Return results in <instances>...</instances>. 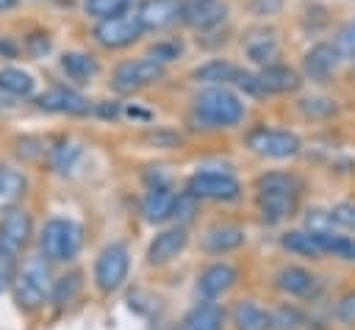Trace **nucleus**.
Segmentation results:
<instances>
[{
	"instance_id": "nucleus-20",
	"label": "nucleus",
	"mask_w": 355,
	"mask_h": 330,
	"mask_svg": "<svg viewBox=\"0 0 355 330\" xmlns=\"http://www.w3.org/2000/svg\"><path fill=\"white\" fill-rule=\"evenodd\" d=\"M244 53L252 64L258 67H266V64H275L280 58V42L275 36V31H266V28H252L247 36H244Z\"/></svg>"
},
{
	"instance_id": "nucleus-17",
	"label": "nucleus",
	"mask_w": 355,
	"mask_h": 330,
	"mask_svg": "<svg viewBox=\"0 0 355 330\" xmlns=\"http://www.w3.org/2000/svg\"><path fill=\"white\" fill-rule=\"evenodd\" d=\"M244 241H247L244 227H241V225H233V222L211 225V227L202 233V250H205L208 255H225V252H233V250H239Z\"/></svg>"
},
{
	"instance_id": "nucleus-19",
	"label": "nucleus",
	"mask_w": 355,
	"mask_h": 330,
	"mask_svg": "<svg viewBox=\"0 0 355 330\" xmlns=\"http://www.w3.org/2000/svg\"><path fill=\"white\" fill-rule=\"evenodd\" d=\"M36 105L42 111H58V114H89L92 105L83 94H78L75 89L67 86H53L47 89L42 97H36Z\"/></svg>"
},
{
	"instance_id": "nucleus-13",
	"label": "nucleus",
	"mask_w": 355,
	"mask_h": 330,
	"mask_svg": "<svg viewBox=\"0 0 355 330\" xmlns=\"http://www.w3.org/2000/svg\"><path fill=\"white\" fill-rule=\"evenodd\" d=\"M236 283H239V269L227 261H216L197 275V294L202 299H216V297L227 294Z\"/></svg>"
},
{
	"instance_id": "nucleus-26",
	"label": "nucleus",
	"mask_w": 355,
	"mask_h": 330,
	"mask_svg": "<svg viewBox=\"0 0 355 330\" xmlns=\"http://www.w3.org/2000/svg\"><path fill=\"white\" fill-rule=\"evenodd\" d=\"M28 189V177L8 164H0V208H11Z\"/></svg>"
},
{
	"instance_id": "nucleus-34",
	"label": "nucleus",
	"mask_w": 355,
	"mask_h": 330,
	"mask_svg": "<svg viewBox=\"0 0 355 330\" xmlns=\"http://www.w3.org/2000/svg\"><path fill=\"white\" fill-rule=\"evenodd\" d=\"M333 44H336V50H338L341 61L355 64V19H352V22H347V25H341V28L336 31Z\"/></svg>"
},
{
	"instance_id": "nucleus-31",
	"label": "nucleus",
	"mask_w": 355,
	"mask_h": 330,
	"mask_svg": "<svg viewBox=\"0 0 355 330\" xmlns=\"http://www.w3.org/2000/svg\"><path fill=\"white\" fill-rule=\"evenodd\" d=\"M136 0H83V14L92 19H108L114 14H122Z\"/></svg>"
},
{
	"instance_id": "nucleus-14",
	"label": "nucleus",
	"mask_w": 355,
	"mask_h": 330,
	"mask_svg": "<svg viewBox=\"0 0 355 330\" xmlns=\"http://www.w3.org/2000/svg\"><path fill=\"white\" fill-rule=\"evenodd\" d=\"M175 202H178V191L169 189V183H158V186H150L139 202V211L144 216V222L150 225H161L166 219H172V211H175Z\"/></svg>"
},
{
	"instance_id": "nucleus-38",
	"label": "nucleus",
	"mask_w": 355,
	"mask_h": 330,
	"mask_svg": "<svg viewBox=\"0 0 355 330\" xmlns=\"http://www.w3.org/2000/svg\"><path fill=\"white\" fill-rule=\"evenodd\" d=\"M330 222L341 225V227H355V202H338L330 208Z\"/></svg>"
},
{
	"instance_id": "nucleus-33",
	"label": "nucleus",
	"mask_w": 355,
	"mask_h": 330,
	"mask_svg": "<svg viewBox=\"0 0 355 330\" xmlns=\"http://www.w3.org/2000/svg\"><path fill=\"white\" fill-rule=\"evenodd\" d=\"M78 155H80V144H75V141H61L58 147L50 150V164H53L55 172L64 175L67 169H72V164L78 161Z\"/></svg>"
},
{
	"instance_id": "nucleus-37",
	"label": "nucleus",
	"mask_w": 355,
	"mask_h": 330,
	"mask_svg": "<svg viewBox=\"0 0 355 330\" xmlns=\"http://www.w3.org/2000/svg\"><path fill=\"white\" fill-rule=\"evenodd\" d=\"M14 275H17V258H14V252L0 250V294L6 288H11Z\"/></svg>"
},
{
	"instance_id": "nucleus-12",
	"label": "nucleus",
	"mask_w": 355,
	"mask_h": 330,
	"mask_svg": "<svg viewBox=\"0 0 355 330\" xmlns=\"http://www.w3.org/2000/svg\"><path fill=\"white\" fill-rule=\"evenodd\" d=\"M341 64V55L333 42H319L302 55V78L313 83H327Z\"/></svg>"
},
{
	"instance_id": "nucleus-15",
	"label": "nucleus",
	"mask_w": 355,
	"mask_h": 330,
	"mask_svg": "<svg viewBox=\"0 0 355 330\" xmlns=\"http://www.w3.org/2000/svg\"><path fill=\"white\" fill-rule=\"evenodd\" d=\"M186 241H189V233H186L183 225H175V227L161 230V233L150 241V247H147V263H150V266H164V263H169L172 258H178V255L183 252Z\"/></svg>"
},
{
	"instance_id": "nucleus-6",
	"label": "nucleus",
	"mask_w": 355,
	"mask_h": 330,
	"mask_svg": "<svg viewBox=\"0 0 355 330\" xmlns=\"http://www.w3.org/2000/svg\"><path fill=\"white\" fill-rule=\"evenodd\" d=\"M144 33V25H141V17H139V6H130L128 11L122 14H114L108 19H97L92 36L100 47L105 50H122V47H130L133 42H139Z\"/></svg>"
},
{
	"instance_id": "nucleus-30",
	"label": "nucleus",
	"mask_w": 355,
	"mask_h": 330,
	"mask_svg": "<svg viewBox=\"0 0 355 330\" xmlns=\"http://www.w3.org/2000/svg\"><path fill=\"white\" fill-rule=\"evenodd\" d=\"M33 86H36V80L25 69H17V67L0 69V92L14 94V97H28V94H33Z\"/></svg>"
},
{
	"instance_id": "nucleus-1",
	"label": "nucleus",
	"mask_w": 355,
	"mask_h": 330,
	"mask_svg": "<svg viewBox=\"0 0 355 330\" xmlns=\"http://www.w3.org/2000/svg\"><path fill=\"white\" fill-rule=\"evenodd\" d=\"M247 108L241 97L227 86H205L191 97L189 119L200 130H227L244 119Z\"/></svg>"
},
{
	"instance_id": "nucleus-41",
	"label": "nucleus",
	"mask_w": 355,
	"mask_h": 330,
	"mask_svg": "<svg viewBox=\"0 0 355 330\" xmlns=\"http://www.w3.org/2000/svg\"><path fill=\"white\" fill-rule=\"evenodd\" d=\"M0 250H3V247H0Z\"/></svg>"
},
{
	"instance_id": "nucleus-35",
	"label": "nucleus",
	"mask_w": 355,
	"mask_h": 330,
	"mask_svg": "<svg viewBox=\"0 0 355 330\" xmlns=\"http://www.w3.org/2000/svg\"><path fill=\"white\" fill-rule=\"evenodd\" d=\"M336 322L341 327H355V288L352 291H344L338 299H336V311H333Z\"/></svg>"
},
{
	"instance_id": "nucleus-9",
	"label": "nucleus",
	"mask_w": 355,
	"mask_h": 330,
	"mask_svg": "<svg viewBox=\"0 0 355 330\" xmlns=\"http://www.w3.org/2000/svg\"><path fill=\"white\" fill-rule=\"evenodd\" d=\"M247 147L261 155V158H272V161H283V158H294L302 150V141L297 133L283 130V128H252L244 136Z\"/></svg>"
},
{
	"instance_id": "nucleus-18",
	"label": "nucleus",
	"mask_w": 355,
	"mask_h": 330,
	"mask_svg": "<svg viewBox=\"0 0 355 330\" xmlns=\"http://www.w3.org/2000/svg\"><path fill=\"white\" fill-rule=\"evenodd\" d=\"M139 17L144 31H166L180 22V0H141Z\"/></svg>"
},
{
	"instance_id": "nucleus-4",
	"label": "nucleus",
	"mask_w": 355,
	"mask_h": 330,
	"mask_svg": "<svg viewBox=\"0 0 355 330\" xmlns=\"http://www.w3.org/2000/svg\"><path fill=\"white\" fill-rule=\"evenodd\" d=\"M39 252L50 263H72L83 250V227L69 216H53L39 227Z\"/></svg>"
},
{
	"instance_id": "nucleus-5",
	"label": "nucleus",
	"mask_w": 355,
	"mask_h": 330,
	"mask_svg": "<svg viewBox=\"0 0 355 330\" xmlns=\"http://www.w3.org/2000/svg\"><path fill=\"white\" fill-rule=\"evenodd\" d=\"M128 272H130V250H128V244L111 241L94 258V266H92L94 288L100 294H114L128 280Z\"/></svg>"
},
{
	"instance_id": "nucleus-21",
	"label": "nucleus",
	"mask_w": 355,
	"mask_h": 330,
	"mask_svg": "<svg viewBox=\"0 0 355 330\" xmlns=\"http://www.w3.org/2000/svg\"><path fill=\"white\" fill-rule=\"evenodd\" d=\"M258 80H261L263 94H286V92H297L302 86V75L286 64H277V61L261 67Z\"/></svg>"
},
{
	"instance_id": "nucleus-23",
	"label": "nucleus",
	"mask_w": 355,
	"mask_h": 330,
	"mask_svg": "<svg viewBox=\"0 0 355 330\" xmlns=\"http://www.w3.org/2000/svg\"><path fill=\"white\" fill-rule=\"evenodd\" d=\"M58 64H61V72H64L72 83H89V80L100 72L97 58H94V55H89V53H80V50L64 53Z\"/></svg>"
},
{
	"instance_id": "nucleus-25",
	"label": "nucleus",
	"mask_w": 355,
	"mask_h": 330,
	"mask_svg": "<svg viewBox=\"0 0 355 330\" xmlns=\"http://www.w3.org/2000/svg\"><path fill=\"white\" fill-rule=\"evenodd\" d=\"M280 247L294 255H302V258H324L316 230H288L280 236Z\"/></svg>"
},
{
	"instance_id": "nucleus-32",
	"label": "nucleus",
	"mask_w": 355,
	"mask_h": 330,
	"mask_svg": "<svg viewBox=\"0 0 355 330\" xmlns=\"http://www.w3.org/2000/svg\"><path fill=\"white\" fill-rule=\"evenodd\" d=\"M297 108L308 119H327V116H333L338 111L336 100H330V97H302L297 103Z\"/></svg>"
},
{
	"instance_id": "nucleus-40",
	"label": "nucleus",
	"mask_w": 355,
	"mask_h": 330,
	"mask_svg": "<svg viewBox=\"0 0 355 330\" xmlns=\"http://www.w3.org/2000/svg\"><path fill=\"white\" fill-rule=\"evenodd\" d=\"M17 6V0H0V11H6V8H14Z\"/></svg>"
},
{
	"instance_id": "nucleus-11",
	"label": "nucleus",
	"mask_w": 355,
	"mask_h": 330,
	"mask_svg": "<svg viewBox=\"0 0 355 330\" xmlns=\"http://www.w3.org/2000/svg\"><path fill=\"white\" fill-rule=\"evenodd\" d=\"M31 236H33L31 214L25 208H17V205L6 208L3 216H0V247L17 255L19 250H25Z\"/></svg>"
},
{
	"instance_id": "nucleus-29",
	"label": "nucleus",
	"mask_w": 355,
	"mask_h": 330,
	"mask_svg": "<svg viewBox=\"0 0 355 330\" xmlns=\"http://www.w3.org/2000/svg\"><path fill=\"white\" fill-rule=\"evenodd\" d=\"M80 286H83V275L80 272H67L61 275L58 280H53V291H50V302L55 308H67L75 302V297L80 294Z\"/></svg>"
},
{
	"instance_id": "nucleus-10",
	"label": "nucleus",
	"mask_w": 355,
	"mask_h": 330,
	"mask_svg": "<svg viewBox=\"0 0 355 330\" xmlns=\"http://www.w3.org/2000/svg\"><path fill=\"white\" fill-rule=\"evenodd\" d=\"M227 0H180V22L205 33L227 19Z\"/></svg>"
},
{
	"instance_id": "nucleus-7",
	"label": "nucleus",
	"mask_w": 355,
	"mask_h": 330,
	"mask_svg": "<svg viewBox=\"0 0 355 330\" xmlns=\"http://www.w3.org/2000/svg\"><path fill=\"white\" fill-rule=\"evenodd\" d=\"M166 67L158 64L155 58H150L147 53L139 55V58H128L122 64L114 67L111 72V89L119 92V94H133L139 89H147L153 83H158L164 78Z\"/></svg>"
},
{
	"instance_id": "nucleus-8",
	"label": "nucleus",
	"mask_w": 355,
	"mask_h": 330,
	"mask_svg": "<svg viewBox=\"0 0 355 330\" xmlns=\"http://www.w3.org/2000/svg\"><path fill=\"white\" fill-rule=\"evenodd\" d=\"M186 194L194 200H211V202H233L241 197V183L230 172L219 169H197L186 180Z\"/></svg>"
},
{
	"instance_id": "nucleus-3",
	"label": "nucleus",
	"mask_w": 355,
	"mask_h": 330,
	"mask_svg": "<svg viewBox=\"0 0 355 330\" xmlns=\"http://www.w3.org/2000/svg\"><path fill=\"white\" fill-rule=\"evenodd\" d=\"M11 288H14V299H17V305L22 311L33 313V311L44 308V302H50V291H53L50 261L42 252L25 258L17 266V275H14Z\"/></svg>"
},
{
	"instance_id": "nucleus-22",
	"label": "nucleus",
	"mask_w": 355,
	"mask_h": 330,
	"mask_svg": "<svg viewBox=\"0 0 355 330\" xmlns=\"http://www.w3.org/2000/svg\"><path fill=\"white\" fill-rule=\"evenodd\" d=\"M180 327L183 330H225V313L214 299H202L183 316Z\"/></svg>"
},
{
	"instance_id": "nucleus-39",
	"label": "nucleus",
	"mask_w": 355,
	"mask_h": 330,
	"mask_svg": "<svg viewBox=\"0 0 355 330\" xmlns=\"http://www.w3.org/2000/svg\"><path fill=\"white\" fill-rule=\"evenodd\" d=\"M247 11L255 17H275L283 11V0H250Z\"/></svg>"
},
{
	"instance_id": "nucleus-2",
	"label": "nucleus",
	"mask_w": 355,
	"mask_h": 330,
	"mask_svg": "<svg viewBox=\"0 0 355 330\" xmlns=\"http://www.w3.org/2000/svg\"><path fill=\"white\" fill-rule=\"evenodd\" d=\"M302 194V180L294 172H263L255 180L258 216L266 225H280L297 214Z\"/></svg>"
},
{
	"instance_id": "nucleus-16",
	"label": "nucleus",
	"mask_w": 355,
	"mask_h": 330,
	"mask_svg": "<svg viewBox=\"0 0 355 330\" xmlns=\"http://www.w3.org/2000/svg\"><path fill=\"white\" fill-rule=\"evenodd\" d=\"M319 286V277L297 263H286L275 272V288L283 291L286 297H311Z\"/></svg>"
},
{
	"instance_id": "nucleus-27",
	"label": "nucleus",
	"mask_w": 355,
	"mask_h": 330,
	"mask_svg": "<svg viewBox=\"0 0 355 330\" xmlns=\"http://www.w3.org/2000/svg\"><path fill=\"white\" fill-rule=\"evenodd\" d=\"M236 72H239V67H233L230 61L214 58V61H205L202 67H197V69L191 72V78H194L197 83L225 86V83H233V80H236Z\"/></svg>"
},
{
	"instance_id": "nucleus-28",
	"label": "nucleus",
	"mask_w": 355,
	"mask_h": 330,
	"mask_svg": "<svg viewBox=\"0 0 355 330\" xmlns=\"http://www.w3.org/2000/svg\"><path fill=\"white\" fill-rule=\"evenodd\" d=\"M316 236L324 255H333L338 261H355V236H344L333 230H316Z\"/></svg>"
},
{
	"instance_id": "nucleus-24",
	"label": "nucleus",
	"mask_w": 355,
	"mask_h": 330,
	"mask_svg": "<svg viewBox=\"0 0 355 330\" xmlns=\"http://www.w3.org/2000/svg\"><path fill=\"white\" fill-rule=\"evenodd\" d=\"M236 330H269L272 327V313L263 311L258 302L252 299H239L233 313H230Z\"/></svg>"
},
{
	"instance_id": "nucleus-36",
	"label": "nucleus",
	"mask_w": 355,
	"mask_h": 330,
	"mask_svg": "<svg viewBox=\"0 0 355 330\" xmlns=\"http://www.w3.org/2000/svg\"><path fill=\"white\" fill-rule=\"evenodd\" d=\"M147 55L166 67V64H172V61H178V58L183 55V44H180V42H155V44L147 50Z\"/></svg>"
}]
</instances>
